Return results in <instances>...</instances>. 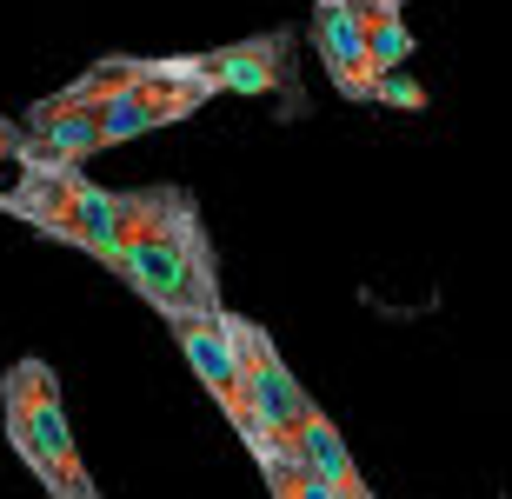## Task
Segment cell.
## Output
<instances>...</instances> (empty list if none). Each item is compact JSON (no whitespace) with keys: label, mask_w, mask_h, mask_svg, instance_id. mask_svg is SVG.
<instances>
[{"label":"cell","mask_w":512,"mask_h":499,"mask_svg":"<svg viewBox=\"0 0 512 499\" xmlns=\"http://www.w3.org/2000/svg\"><path fill=\"white\" fill-rule=\"evenodd\" d=\"M306 40H313L326 80H333L353 107H380V74H373V60H366V40H360V27H353V14H346V0H313Z\"/></svg>","instance_id":"cell-6"},{"label":"cell","mask_w":512,"mask_h":499,"mask_svg":"<svg viewBox=\"0 0 512 499\" xmlns=\"http://www.w3.org/2000/svg\"><path fill=\"white\" fill-rule=\"evenodd\" d=\"M0 213L27 220L60 247L80 253L107 247V187L87 180V167H20L14 187H0Z\"/></svg>","instance_id":"cell-3"},{"label":"cell","mask_w":512,"mask_h":499,"mask_svg":"<svg viewBox=\"0 0 512 499\" xmlns=\"http://www.w3.org/2000/svg\"><path fill=\"white\" fill-rule=\"evenodd\" d=\"M380 107H406V114H426V87L413 74H386L380 80Z\"/></svg>","instance_id":"cell-9"},{"label":"cell","mask_w":512,"mask_h":499,"mask_svg":"<svg viewBox=\"0 0 512 499\" xmlns=\"http://www.w3.org/2000/svg\"><path fill=\"white\" fill-rule=\"evenodd\" d=\"M187 74H200L213 94H240V100H273V114L293 120L306 107L300 87V27H266L253 40L213 47V54H180Z\"/></svg>","instance_id":"cell-4"},{"label":"cell","mask_w":512,"mask_h":499,"mask_svg":"<svg viewBox=\"0 0 512 499\" xmlns=\"http://www.w3.org/2000/svg\"><path fill=\"white\" fill-rule=\"evenodd\" d=\"M0 426H7V446L20 453V466L40 480L47 499H100L94 473L80 460L74 420H67V400H60V380L47 360H14L0 373Z\"/></svg>","instance_id":"cell-1"},{"label":"cell","mask_w":512,"mask_h":499,"mask_svg":"<svg viewBox=\"0 0 512 499\" xmlns=\"http://www.w3.org/2000/svg\"><path fill=\"white\" fill-rule=\"evenodd\" d=\"M100 267L120 273L160 320L220 307V260H213V240H207V220H200V200L193 193L173 207V220L160 233H147L127 253H107Z\"/></svg>","instance_id":"cell-2"},{"label":"cell","mask_w":512,"mask_h":499,"mask_svg":"<svg viewBox=\"0 0 512 499\" xmlns=\"http://www.w3.org/2000/svg\"><path fill=\"white\" fill-rule=\"evenodd\" d=\"M346 14L360 27L366 40V60H373V74H399L406 60H413V27H406V0H346Z\"/></svg>","instance_id":"cell-8"},{"label":"cell","mask_w":512,"mask_h":499,"mask_svg":"<svg viewBox=\"0 0 512 499\" xmlns=\"http://www.w3.org/2000/svg\"><path fill=\"white\" fill-rule=\"evenodd\" d=\"M14 134H20V127H14V120H7V114H0V167L14 160Z\"/></svg>","instance_id":"cell-10"},{"label":"cell","mask_w":512,"mask_h":499,"mask_svg":"<svg viewBox=\"0 0 512 499\" xmlns=\"http://www.w3.org/2000/svg\"><path fill=\"white\" fill-rule=\"evenodd\" d=\"M220 307H227V300H220ZM220 307L173 313L167 327H173V340H180V353H187L200 393L227 413V426L240 433V440H253V426H260V420H253V400H247V380H240V360H233V340H227V327H220Z\"/></svg>","instance_id":"cell-5"},{"label":"cell","mask_w":512,"mask_h":499,"mask_svg":"<svg viewBox=\"0 0 512 499\" xmlns=\"http://www.w3.org/2000/svg\"><path fill=\"white\" fill-rule=\"evenodd\" d=\"M300 460H306V473H313L333 499H373L366 473L353 466V453H346V440H340V426L320 413L313 393H306V406H300Z\"/></svg>","instance_id":"cell-7"}]
</instances>
